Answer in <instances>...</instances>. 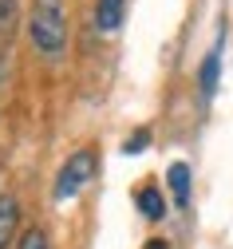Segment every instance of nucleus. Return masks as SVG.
<instances>
[{"mask_svg": "<svg viewBox=\"0 0 233 249\" xmlns=\"http://www.w3.org/2000/svg\"><path fill=\"white\" fill-rule=\"evenodd\" d=\"M28 32L44 55H59L68 44V12L63 0H32V16H28Z\"/></svg>", "mask_w": 233, "mask_h": 249, "instance_id": "obj_1", "label": "nucleus"}, {"mask_svg": "<svg viewBox=\"0 0 233 249\" xmlns=\"http://www.w3.org/2000/svg\"><path fill=\"white\" fill-rule=\"evenodd\" d=\"M95 170H99V154L91 150V146H83V150H75L68 162H63V170H59V178H55V198H75L83 186L95 178Z\"/></svg>", "mask_w": 233, "mask_h": 249, "instance_id": "obj_2", "label": "nucleus"}, {"mask_svg": "<svg viewBox=\"0 0 233 249\" xmlns=\"http://www.w3.org/2000/svg\"><path fill=\"white\" fill-rule=\"evenodd\" d=\"M16 222H20V206H16V198L0 194V249H8V241H12V233H16Z\"/></svg>", "mask_w": 233, "mask_h": 249, "instance_id": "obj_3", "label": "nucleus"}, {"mask_svg": "<svg viewBox=\"0 0 233 249\" xmlns=\"http://www.w3.org/2000/svg\"><path fill=\"white\" fill-rule=\"evenodd\" d=\"M123 12H126V0H99L95 4V24L103 28V32H115L123 24Z\"/></svg>", "mask_w": 233, "mask_h": 249, "instance_id": "obj_4", "label": "nucleus"}, {"mask_svg": "<svg viewBox=\"0 0 233 249\" xmlns=\"http://www.w3.org/2000/svg\"><path fill=\"white\" fill-rule=\"evenodd\" d=\"M217 75H221V44L206 55V64H202V71H197V87H202V95L210 99L214 95V87H217Z\"/></svg>", "mask_w": 233, "mask_h": 249, "instance_id": "obj_5", "label": "nucleus"}, {"mask_svg": "<svg viewBox=\"0 0 233 249\" xmlns=\"http://www.w3.org/2000/svg\"><path fill=\"white\" fill-rule=\"evenodd\" d=\"M170 190H174V206L186 210L190 206V166L186 162H174L170 166Z\"/></svg>", "mask_w": 233, "mask_h": 249, "instance_id": "obj_6", "label": "nucleus"}, {"mask_svg": "<svg viewBox=\"0 0 233 249\" xmlns=\"http://www.w3.org/2000/svg\"><path fill=\"white\" fill-rule=\"evenodd\" d=\"M16 28H20V4L16 0H0V48L12 44Z\"/></svg>", "mask_w": 233, "mask_h": 249, "instance_id": "obj_7", "label": "nucleus"}, {"mask_svg": "<svg viewBox=\"0 0 233 249\" xmlns=\"http://www.w3.org/2000/svg\"><path fill=\"white\" fill-rule=\"evenodd\" d=\"M139 210H143L146 222H158V217L166 213V202L158 194V186H143V190H139Z\"/></svg>", "mask_w": 233, "mask_h": 249, "instance_id": "obj_8", "label": "nucleus"}, {"mask_svg": "<svg viewBox=\"0 0 233 249\" xmlns=\"http://www.w3.org/2000/svg\"><path fill=\"white\" fill-rule=\"evenodd\" d=\"M16 249H48V233H44V230H28Z\"/></svg>", "mask_w": 233, "mask_h": 249, "instance_id": "obj_9", "label": "nucleus"}, {"mask_svg": "<svg viewBox=\"0 0 233 249\" xmlns=\"http://www.w3.org/2000/svg\"><path fill=\"white\" fill-rule=\"evenodd\" d=\"M146 146H150V131L143 127V131H135V135L126 139V146H123V150H126V154H139V150H146Z\"/></svg>", "mask_w": 233, "mask_h": 249, "instance_id": "obj_10", "label": "nucleus"}, {"mask_svg": "<svg viewBox=\"0 0 233 249\" xmlns=\"http://www.w3.org/2000/svg\"><path fill=\"white\" fill-rule=\"evenodd\" d=\"M146 249H170V245H166L162 237H154V241H146Z\"/></svg>", "mask_w": 233, "mask_h": 249, "instance_id": "obj_11", "label": "nucleus"}]
</instances>
